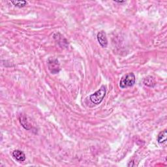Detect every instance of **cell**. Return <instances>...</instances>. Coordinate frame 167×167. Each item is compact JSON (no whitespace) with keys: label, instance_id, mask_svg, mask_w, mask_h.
Segmentation results:
<instances>
[{"label":"cell","instance_id":"6da1fadb","mask_svg":"<svg viewBox=\"0 0 167 167\" xmlns=\"http://www.w3.org/2000/svg\"><path fill=\"white\" fill-rule=\"evenodd\" d=\"M136 82V77L133 72H129L123 76L120 82V87L121 89L130 88L135 85Z\"/></svg>","mask_w":167,"mask_h":167},{"label":"cell","instance_id":"7a4b0ae2","mask_svg":"<svg viewBox=\"0 0 167 167\" xmlns=\"http://www.w3.org/2000/svg\"><path fill=\"white\" fill-rule=\"evenodd\" d=\"M106 95V87L102 86L99 90L90 96V99L95 105H99L102 102Z\"/></svg>","mask_w":167,"mask_h":167},{"label":"cell","instance_id":"3957f363","mask_svg":"<svg viewBox=\"0 0 167 167\" xmlns=\"http://www.w3.org/2000/svg\"><path fill=\"white\" fill-rule=\"evenodd\" d=\"M48 68L50 72L52 74L55 75L59 73L61 69H60V65L57 59L54 57H50L48 59L47 61Z\"/></svg>","mask_w":167,"mask_h":167},{"label":"cell","instance_id":"277c9868","mask_svg":"<svg viewBox=\"0 0 167 167\" xmlns=\"http://www.w3.org/2000/svg\"><path fill=\"white\" fill-rule=\"evenodd\" d=\"M97 41L99 43V45L103 47V48H106L108 46V40L106 37V34L104 31H101L98 33L97 36Z\"/></svg>","mask_w":167,"mask_h":167},{"label":"cell","instance_id":"5b68a950","mask_svg":"<svg viewBox=\"0 0 167 167\" xmlns=\"http://www.w3.org/2000/svg\"><path fill=\"white\" fill-rule=\"evenodd\" d=\"M12 156L18 162H23L26 160V155L22 151L18 150H14L12 152Z\"/></svg>","mask_w":167,"mask_h":167},{"label":"cell","instance_id":"8992f818","mask_svg":"<svg viewBox=\"0 0 167 167\" xmlns=\"http://www.w3.org/2000/svg\"><path fill=\"white\" fill-rule=\"evenodd\" d=\"M144 84L148 87H150V88H154L156 85L154 78L151 76H148L145 78L144 80Z\"/></svg>","mask_w":167,"mask_h":167},{"label":"cell","instance_id":"52a82bcc","mask_svg":"<svg viewBox=\"0 0 167 167\" xmlns=\"http://www.w3.org/2000/svg\"><path fill=\"white\" fill-rule=\"evenodd\" d=\"M166 130H164L163 131L161 132L157 136V142L159 144H163L166 141Z\"/></svg>","mask_w":167,"mask_h":167},{"label":"cell","instance_id":"ba28073f","mask_svg":"<svg viewBox=\"0 0 167 167\" xmlns=\"http://www.w3.org/2000/svg\"><path fill=\"white\" fill-rule=\"evenodd\" d=\"M11 2L14 6L19 7V8H22V7H24L27 4V2H26V1H11Z\"/></svg>","mask_w":167,"mask_h":167},{"label":"cell","instance_id":"9c48e42d","mask_svg":"<svg viewBox=\"0 0 167 167\" xmlns=\"http://www.w3.org/2000/svg\"><path fill=\"white\" fill-rule=\"evenodd\" d=\"M115 3H125V1H114Z\"/></svg>","mask_w":167,"mask_h":167}]
</instances>
